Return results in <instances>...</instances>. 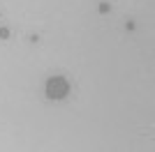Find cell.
<instances>
[{
	"label": "cell",
	"instance_id": "obj_1",
	"mask_svg": "<svg viewBox=\"0 0 155 152\" xmlns=\"http://www.w3.org/2000/svg\"><path fill=\"white\" fill-rule=\"evenodd\" d=\"M70 81L65 78V76H49L46 78V97L49 99H65V97L70 95Z\"/></svg>",
	"mask_w": 155,
	"mask_h": 152
},
{
	"label": "cell",
	"instance_id": "obj_2",
	"mask_svg": "<svg viewBox=\"0 0 155 152\" xmlns=\"http://www.w3.org/2000/svg\"><path fill=\"white\" fill-rule=\"evenodd\" d=\"M9 37V28H0V39H7Z\"/></svg>",
	"mask_w": 155,
	"mask_h": 152
},
{
	"label": "cell",
	"instance_id": "obj_3",
	"mask_svg": "<svg viewBox=\"0 0 155 152\" xmlns=\"http://www.w3.org/2000/svg\"><path fill=\"white\" fill-rule=\"evenodd\" d=\"M109 9H111V7L107 5V2H102V5H100V12H102V14H107V12H109Z\"/></svg>",
	"mask_w": 155,
	"mask_h": 152
}]
</instances>
